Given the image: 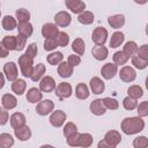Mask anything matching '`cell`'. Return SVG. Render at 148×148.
Here are the masks:
<instances>
[{"label": "cell", "instance_id": "obj_1", "mask_svg": "<svg viewBox=\"0 0 148 148\" xmlns=\"http://www.w3.org/2000/svg\"><path fill=\"white\" fill-rule=\"evenodd\" d=\"M145 128V121L141 117H127L121 121V131L127 134H136Z\"/></svg>", "mask_w": 148, "mask_h": 148}, {"label": "cell", "instance_id": "obj_2", "mask_svg": "<svg viewBox=\"0 0 148 148\" xmlns=\"http://www.w3.org/2000/svg\"><path fill=\"white\" fill-rule=\"evenodd\" d=\"M18 66L22 75L25 77H30L34 69V59L28 57L27 54H22L18 58Z\"/></svg>", "mask_w": 148, "mask_h": 148}, {"label": "cell", "instance_id": "obj_3", "mask_svg": "<svg viewBox=\"0 0 148 148\" xmlns=\"http://www.w3.org/2000/svg\"><path fill=\"white\" fill-rule=\"evenodd\" d=\"M108 38V30L103 27H97L94 29L91 39L96 45H104Z\"/></svg>", "mask_w": 148, "mask_h": 148}, {"label": "cell", "instance_id": "obj_4", "mask_svg": "<svg viewBox=\"0 0 148 148\" xmlns=\"http://www.w3.org/2000/svg\"><path fill=\"white\" fill-rule=\"evenodd\" d=\"M103 140H104V142L106 143V146L109 148L110 147L112 148V147H116V146H118L120 143L121 135H120V133L118 131H109V132L105 133Z\"/></svg>", "mask_w": 148, "mask_h": 148}, {"label": "cell", "instance_id": "obj_5", "mask_svg": "<svg viewBox=\"0 0 148 148\" xmlns=\"http://www.w3.org/2000/svg\"><path fill=\"white\" fill-rule=\"evenodd\" d=\"M54 109V103L51 99H44V101H39V103L36 106V112L39 116H46L49 113H51Z\"/></svg>", "mask_w": 148, "mask_h": 148}, {"label": "cell", "instance_id": "obj_6", "mask_svg": "<svg viewBox=\"0 0 148 148\" xmlns=\"http://www.w3.org/2000/svg\"><path fill=\"white\" fill-rule=\"evenodd\" d=\"M56 95L60 98V99H65L71 97L72 95V86L68 82H60L57 87H56Z\"/></svg>", "mask_w": 148, "mask_h": 148}, {"label": "cell", "instance_id": "obj_7", "mask_svg": "<svg viewBox=\"0 0 148 148\" xmlns=\"http://www.w3.org/2000/svg\"><path fill=\"white\" fill-rule=\"evenodd\" d=\"M66 113L61 110H56V111H52L51 116H50V124L53 126V127H60L64 125L65 120H66Z\"/></svg>", "mask_w": 148, "mask_h": 148}, {"label": "cell", "instance_id": "obj_8", "mask_svg": "<svg viewBox=\"0 0 148 148\" xmlns=\"http://www.w3.org/2000/svg\"><path fill=\"white\" fill-rule=\"evenodd\" d=\"M56 89V81L50 75L43 76L39 82V90L43 92H51Z\"/></svg>", "mask_w": 148, "mask_h": 148}, {"label": "cell", "instance_id": "obj_9", "mask_svg": "<svg viewBox=\"0 0 148 148\" xmlns=\"http://www.w3.org/2000/svg\"><path fill=\"white\" fill-rule=\"evenodd\" d=\"M118 72V66L112 62H108L102 66L101 68V74L105 80H111Z\"/></svg>", "mask_w": 148, "mask_h": 148}, {"label": "cell", "instance_id": "obj_10", "mask_svg": "<svg viewBox=\"0 0 148 148\" xmlns=\"http://www.w3.org/2000/svg\"><path fill=\"white\" fill-rule=\"evenodd\" d=\"M119 77L124 82H132L135 80L136 73H135L134 68H132L131 66H124L119 72Z\"/></svg>", "mask_w": 148, "mask_h": 148}, {"label": "cell", "instance_id": "obj_11", "mask_svg": "<svg viewBox=\"0 0 148 148\" xmlns=\"http://www.w3.org/2000/svg\"><path fill=\"white\" fill-rule=\"evenodd\" d=\"M71 21H72L71 15H69L67 12H65V10L57 13L56 16H54V22H56V24H57L58 27H61V28H65V27L69 25V24H71Z\"/></svg>", "mask_w": 148, "mask_h": 148}, {"label": "cell", "instance_id": "obj_12", "mask_svg": "<svg viewBox=\"0 0 148 148\" xmlns=\"http://www.w3.org/2000/svg\"><path fill=\"white\" fill-rule=\"evenodd\" d=\"M59 30H58V25L54 23H45L42 27V35L43 37L46 38H54L58 35Z\"/></svg>", "mask_w": 148, "mask_h": 148}, {"label": "cell", "instance_id": "obj_13", "mask_svg": "<svg viewBox=\"0 0 148 148\" xmlns=\"http://www.w3.org/2000/svg\"><path fill=\"white\" fill-rule=\"evenodd\" d=\"M3 73L6 74L7 80H9V81L16 80L17 79V67H16L15 62H13V61L6 62L3 66Z\"/></svg>", "mask_w": 148, "mask_h": 148}, {"label": "cell", "instance_id": "obj_14", "mask_svg": "<svg viewBox=\"0 0 148 148\" xmlns=\"http://www.w3.org/2000/svg\"><path fill=\"white\" fill-rule=\"evenodd\" d=\"M14 134L20 141H27L31 138V130L29 126L23 125L21 127L14 128Z\"/></svg>", "mask_w": 148, "mask_h": 148}, {"label": "cell", "instance_id": "obj_15", "mask_svg": "<svg viewBox=\"0 0 148 148\" xmlns=\"http://www.w3.org/2000/svg\"><path fill=\"white\" fill-rule=\"evenodd\" d=\"M89 83H90V89H91L92 94H95V95H99V94H102V92L104 91V89H105V84H104V82H103L98 76H94V77H91Z\"/></svg>", "mask_w": 148, "mask_h": 148}, {"label": "cell", "instance_id": "obj_16", "mask_svg": "<svg viewBox=\"0 0 148 148\" xmlns=\"http://www.w3.org/2000/svg\"><path fill=\"white\" fill-rule=\"evenodd\" d=\"M66 6L74 14H80L86 9V3L81 0H66Z\"/></svg>", "mask_w": 148, "mask_h": 148}, {"label": "cell", "instance_id": "obj_17", "mask_svg": "<svg viewBox=\"0 0 148 148\" xmlns=\"http://www.w3.org/2000/svg\"><path fill=\"white\" fill-rule=\"evenodd\" d=\"M90 111L95 116H102V114H104L106 112V108H105V105L103 103V99L97 98V99L92 101L90 103Z\"/></svg>", "mask_w": 148, "mask_h": 148}, {"label": "cell", "instance_id": "obj_18", "mask_svg": "<svg viewBox=\"0 0 148 148\" xmlns=\"http://www.w3.org/2000/svg\"><path fill=\"white\" fill-rule=\"evenodd\" d=\"M108 23L111 28L113 29H119L125 24V16L123 14H117V15H112L109 16L108 18Z\"/></svg>", "mask_w": 148, "mask_h": 148}, {"label": "cell", "instance_id": "obj_19", "mask_svg": "<svg viewBox=\"0 0 148 148\" xmlns=\"http://www.w3.org/2000/svg\"><path fill=\"white\" fill-rule=\"evenodd\" d=\"M92 57L96 59V60H104L108 58V54H109V51L108 49L104 46V45H96L92 47Z\"/></svg>", "mask_w": 148, "mask_h": 148}, {"label": "cell", "instance_id": "obj_20", "mask_svg": "<svg viewBox=\"0 0 148 148\" xmlns=\"http://www.w3.org/2000/svg\"><path fill=\"white\" fill-rule=\"evenodd\" d=\"M1 104L6 110H12L17 105V99L12 94H5L1 97Z\"/></svg>", "mask_w": 148, "mask_h": 148}, {"label": "cell", "instance_id": "obj_21", "mask_svg": "<svg viewBox=\"0 0 148 148\" xmlns=\"http://www.w3.org/2000/svg\"><path fill=\"white\" fill-rule=\"evenodd\" d=\"M25 116L21 112H15L10 116V125L13 128H17L25 125Z\"/></svg>", "mask_w": 148, "mask_h": 148}, {"label": "cell", "instance_id": "obj_22", "mask_svg": "<svg viewBox=\"0 0 148 148\" xmlns=\"http://www.w3.org/2000/svg\"><path fill=\"white\" fill-rule=\"evenodd\" d=\"M58 74H59V76L65 77V79L72 76V74H73V66H71L68 62L61 61L58 65Z\"/></svg>", "mask_w": 148, "mask_h": 148}, {"label": "cell", "instance_id": "obj_23", "mask_svg": "<svg viewBox=\"0 0 148 148\" xmlns=\"http://www.w3.org/2000/svg\"><path fill=\"white\" fill-rule=\"evenodd\" d=\"M42 98H43V92L37 88H30L27 92V101L29 103H37L42 101Z\"/></svg>", "mask_w": 148, "mask_h": 148}, {"label": "cell", "instance_id": "obj_24", "mask_svg": "<svg viewBox=\"0 0 148 148\" xmlns=\"http://www.w3.org/2000/svg\"><path fill=\"white\" fill-rule=\"evenodd\" d=\"M17 31H18V35H21V36H23L25 38H29L32 35L34 28H32V25H31L30 22H24V23H20L18 24Z\"/></svg>", "mask_w": 148, "mask_h": 148}, {"label": "cell", "instance_id": "obj_25", "mask_svg": "<svg viewBox=\"0 0 148 148\" xmlns=\"http://www.w3.org/2000/svg\"><path fill=\"white\" fill-rule=\"evenodd\" d=\"M44 74H45V65H43V64H37V65L34 67V69H32V73H31V75H30V79H31L34 82H37V81H39V80L44 76Z\"/></svg>", "mask_w": 148, "mask_h": 148}, {"label": "cell", "instance_id": "obj_26", "mask_svg": "<svg viewBox=\"0 0 148 148\" xmlns=\"http://www.w3.org/2000/svg\"><path fill=\"white\" fill-rule=\"evenodd\" d=\"M25 88H27V83L24 80L22 79H16L13 81L12 83V90L16 94V95H22L24 91H25Z\"/></svg>", "mask_w": 148, "mask_h": 148}, {"label": "cell", "instance_id": "obj_27", "mask_svg": "<svg viewBox=\"0 0 148 148\" xmlns=\"http://www.w3.org/2000/svg\"><path fill=\"white\" fill-rule=\"evenodd\" d=\"M124 39H125L124 34H123L121 31H116V32H113L112 36H111L110 46H111L112 49H116V47H118V46H120V45L123 44Z\"/></svg>", "mask_w": 148, "mask_h": 148}, {"label": "cell", "instance_id": "obj_28", "mask_svg": "<svg viewBox=\"0 0 148 148\" xmlns=\"http://www.w3.org/2000/svg\"><path fill=\"white\" fill-rule=\"evenodd\" d=\"M77 21L81 23V24H84V25H88V24H91L94 22V14L89 10H83L82 13L79 14L77 16Z\"/></svg>", "mask_w": 148, "mask_h": 148}, {"label": "cell", "instance_id": "obj_29", "mask_svg": "<svg viewBox=\"0 0 148 148\" xmlns=\"http://www.w3.org/2000/svg\"><path fill=\"white\" fill-rule=\"evenodd\" d=\"M89 89L84 83H79L75 88V96L79 99H86L89 97Z\"/></svg>", "mask_w": 148, "mask_h": 148}, {"label": "cell", "instance_id": "obj_30", "mask_svg": "<svg viewBox=\"0 0 148 148\" xmlns=\"http://www.w3.org/2000/svg\"><path fill=\"white\" fill-rule=\"evenodd\" d=\"M72 50L77 53V56H83L84 51H86V46H84V42L81 38H76L73 40L72 43Z\"/></svg>", "mask_w": 148, "mask_h": 148}, {"label": "cell", "instance_id": "obj_31", "mask_svg": "<svg viewBox=\"0 0 148 148\" xmlns=\"http://www.w3.org/2000/svg\"><path fill=\"white\" fill-rule=\"evenodd\" d=\"M92 136L89 134V133H82L80 134L79 136V143H77V147H83V148H87V147H90L92 145Z\"/></svg>", "mask_w": 148, "mask_h": 148}, {"label": "cell", "instance_id": "obj_32", "mask_svg": "<svg viewBox=\"0 0 148 148\" xmlns=\"http://www.w3.org/2000/svg\"><path fill=\"white\" fill-rule=\"evenodd\" d=\"M138 49H139V47H138L136 43L133 42V40H131V42H127V43L124 45V50H123V52H124L128 58H131L132 56H134V54L136 53Z\"/></svg>", "mask_w": 148, "mask_h": 148}, {"label": "cell", "instance_id": "obj_33", "mask_svg": "<svg viewBox=\"0 0 148 148\" xmlns=\"http://www.w3.org/2000/svg\"><path fill=\"white\" fill-rule=\"evenodd\" d=\"M14 145V139L8 133L0 134V147L1 148H9Z\"/></svg>", "mask_w": 148, "mask_h": 148}, {"label": "cell", "instance_id": "obj_34", "mask_svg": "<svg viewBox=\"0 0 148 148\" xmlns=\"http://www.w3.org/2000/svg\"><path fill=\"white\" fill-rule=\"evenodd\" d=\"M2 28L5 30H13L16 28V20L10 16V15H6L2 18Z\"/></svg>", "mask_w": 148, "mask_h": 148}, {"label": "cell", "instance_id": "obj_35", "mask_svg": "<svg viewBox=\"0 0 148 148\" xmlns=\"http://www.w3.org/2000/svg\"><path fill=\"white\" fill-rule=\"evenodd\" d=\"M54 40H56L58 46L65 47V46H67V44L69 42V37H68V35L65 31H59L58 35L54 37Z\"/></svg>", "mask_w": 148, "mask_h": 148}, {"label": "cell", "instance_id": "obj_36", "mask_svg": "<svg viewBox=\"0 0 148 148\" xmlns=\"http://www.w3.org/2000/svg\"><path fill=\"white\" fill-rule=\"evenodd\" d=\"M1 43L8 51L16 50V37L15 36H5Z\"/></svg>", "mask_w": 148, "mask_h": 148}, {"label": "cell", "instance_id": "obj_37", "mask_svg": "<svg viewBox=\"0 0 148 148\" xmlns=\"http://www.w3.org/2000/svg\"><path fill=\"white\" fill-rule=\"evenodd\" d=\"M15 15H16V18L20 23H24V22H29L30 20V13L28 9H24V8H20L15 12Z\"/></svg>", "mask_w": 148, "mask_h": 148}, {"label": "cell", "instance_id": "obj_38", "mask_svg": "<svg viewBox=\"0 0 148 148\" xmlns=\"http://www.w3.org/2000/svg\"><path fill=\"white\" fill-rule=\"evenodd\" d=\"M62 59H64V56L61 52H52L47 56V62L50 65H53V66L59 65L62 61Z\"/></svg>", "mask_w": 148, "mask_h": 148}, {"label": "cell", "instance_id": "obj_39", "mask_svg": "<svg viewBox=\"0 0 148 148\" xmlns=\"http://www.w3.org/2000/svg\"><path fill=\"white\" fill-rule=\"evenodd\" d=\"M131 58H132V65H133L135 68L145 69V68L148 66V60L142 59V58H140V57H139V56H136V54L132 56Z\"/></svg>", "mask_w": 148, "mask_h": 148}, {"label": "cell", "instance_id": "obj_40", "mask_svg": "<svg viewBox=\"0 0 148 148\" xmlns=\"http://www.w3.org/2000/svg\"><path fill=\"white\" fill-rule=\"evenodd\" d=\"M127 92H128V96H131V97H133V98H135V99L142 97V95H143L142 88H141L140 86H138V84L131 86V87L127 89Z\"/></svg>", "mask_w": 148, "mask_h": 148}, {"label": "cell", "instance_id": "obj_41", "mask_svg": "<svg viewBox=\"0 0 148 148\" xmlns=\"http://www.w3.org/2000/svg\"><path fill=\"white\" fill-rule=\"evenodd\" d=\"M113 62L117 65V66H120V65H125L127 62V60L130 59L123 51H118L113 54Z\"/></svg>", "mask_w": 148, "mask_h": 148}, {"label": "cell", "instance_id": "obj_42", "mask_svg": "<svg viewBox=\"0 0 148 148\" xmlns=\"http://www.w3.org/2000/svg\"><path fill=\"white\" fill-rule=\"evenodd\" d=\"M136 105H138L136 99L133 98V97H131V96H127V97H125V98L123 99V106H124L126 110H128V111L134 110V109L136 108Z\"/></svg>", "mask_w": 148, "mask_h": 148}, {"label": "cell", "instance_id": "obj_43", "mask_svg": "<svg viewBox=\"0 0 148 148\" xmlns=\"http://www.w3.org/2000/svg\"><path fill=\"white\" fill-rule=\"evenodd\" d=\"M103 103H104L105 108L109 109V110H117V109L119 108L118 101L114 99V98H111V97H105V98H103Z\"/></svg>", "mask_w": 148, "mask_h": 148}, {"label": "cell", "instance_id": "obj_44", "mask_svg": "<svg viewBox=\"0 0 148 148\" xmlns=\"http://www.w3.org/2000/svg\"><path fill=\"white\" fill-rule=\"evenodd\" d=\"M134 148H147L148 147V139L146 136H138L133 141Z\"/></svg>", "mask_w": 148, "mask_h": 148}, {"label": "cell", "instance_id": "obj_45", "mask_svg": "<svg viewBox=\"0 0 148 148\" xmlns=\"http://www.w3.org/2000/svg\"><path fill=\"white\" fill-rule=\"evenodd\" d=\"M136 109H138L139 117L143 118V117H147L148 116V102L147 101L141 102L139 105H136Z\"/></svg>", "mask_w": 148, "mask_h": 148}, {"label": "cell", "instance_id": "obj_46", "mask_svg": "<svg viewBox=\"0 0 148 148\" xmlns=\"http://www.w3.org/2000/svg\"><path fill=\"white\" fill-rule=\"evenodd\" d=\"M79 136H80V133H77V131L76 132H74V133H72L71 135H68L66 139H67V143H68V146H71V147H77V143H79Z\"/></svg>", "mask_w": 148, "mask_h": 148}, {"label": "cell", "instance_id": "obj_47", "mask_svg": "<svg viewBox=\"0 0 148 148\" xmlns=\"http://www.w3.org/2000/svg\"><path fill=\"white\" fill-rule=\"evenodd\" d=\"M76 131H77L76 125H75L74 123H72V121H68V123L65 125V127H64V135L67 138L68 135H71L72 133L76 132Z\"/></svg>", "mask_w": 148, "mask_h": 148}, {"label": "cell", "instance_id": "obj_48", "mask_svg": "<svg viewBox=\"0 0 148 148\" xmlns=\"http://www.w3.org/2000/svg\"><path fill=\"white\" fill-rule=\"evenodd\" d=\"M56 47H58L54 38H46L44 42V50L45 51H53L56 50Z\"/></svg>", "mask_w": 148, "mask_h": 148}, {"label": "cell", "instance_id": "obj_49", "mask_svg": "<svg viewBox=\"0 0 148 148\" xmlns=\"http://www.w3.org/2000/svg\"><path fill=\"white\" fill-rule=\"evenodd\" d=\"M37 52H38L37 45H36L35 43H31V44L28 45V49H27V51H25V54H27L28 57H30V58L34 59V58L37 56Z\"/></svg>", "mask_w": 148, "mask_h": 148}, {"label": "cell", "instance_id": "obj_50", "mask_svg": "<svg viewBox=\"0 0 148 148\" xmlns=\"http://www.w3.org/2000/svg\"><path fill=\"white\" fill-rule=\"evenodd\" d=\"M15 37H16V50L17 51H22L24 49L25 44H27V38L21 36V35H17Z\"/></svg>", "mask_w": 148, "mask_h": 148}, {"label": "cell", "instance_id": "obj_51", "mask_svg": "<svg viewBox=\"0 0 148 148\" xmlns=\"http://www.w3.org/2000/svg\"><path fill=\"white\" fill-rule=\"evenodd\" d=\"M135 54L139 56V57L142 58V59L148 60V45H147V44H143L140 49H138V51H136Z\"/></svg>", "mask_w": 148, "mask_h": 148}, {"label": "cell", "instance_id": "obj_52", "mask_svg": "<svg viewBox=\"0 0 148 148\" xmlns=\"http://www.w3.org/2000/svg\"><path fill=\"white\" fill-rule=\"evenodd\" d=\"M9 119L8 111L5 108H0V125H6Z\"/></svg>", "mask_w": 148, "mask_h": 148}, {"label": "cell", "instance_id": "obj_53", "mask_svg": "<svg viewBox=\"0 0 148 148\" xmlns=\"http://www.w3.org/2000/svg\"><path fill=\"white\" fill-rule=\"evenodd\" d=\"M67 62H68L71 66L75 67V66L80 65V62H81V58H80V56L72 54V56H68V60H67Z\"/></svg>", "mask_w": 148, "mask_h": 148}, {"label": "cell", "instance_id": "obj_54", "mask_svg": "<svg viewBox=\"0 0 148 148\" xmlns=\"http://www.w3.org/2000/svg\"><path fill=\"white\" fill-rule=\"evenodd\" d=\"M8 56V50L3 46L2 43H0V58H6Z\"/></svg>", "mask_w": 148, "mask_h": 148}, {"label": "cell", "instance_id": "obj_55", "mask_svg": "<svg viewBox=\"0 0 148 148\" xmlns=\"http://www.w3.org/2000/svg\"><path fill=\"white\" fill-rule=\"evenodd\" d=\"M3 84H5V77H3V74L0 73V89H2Z\"/></svg>", "mask_w": 148, "mask_h": 148}, {"label": "cell", "instance_id": "obj_56", "mask_svg": "<svg viewBox=\"0 0 148 148\" xmlns=\"http://www.w3.org/2000/svg\"><path fill=\"white\" fill-rule=\"evenodd\" d=\"M135 3H138V5H145V3H147V1L148 0H133Z\"/></svg>", "mask_w": 148, "mask_h": 148}, {"label": "cell", "instance_id": "obj_57", "mask_svg": "<svg viewBox=\"0 0 148 148\" xmlns=\"http://www.w3.org/2000/svg\"><path fill=\"white\" fill-rule=\"evenodd\" d=\"M0 15H1V13H0Z\"/></svg>", "mask_w": 148, "mask_h": 148}]
</instances>
